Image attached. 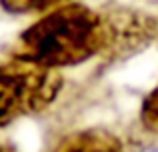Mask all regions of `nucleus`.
Listing matches in <instances>:
<instances>
[{
	"mask_svg": "<svg viewBox=\"0 0 158 152\" xmlns=\"http://www.w3.org/2000/svg\"><path fill=\"white\" fill-rule=\"evenodd\" d=\"M140 120L150 132L158 134V86L144 98L140 108Z\"/></svg>",
	"mask_w": 158,
	"mask_h": 152,
	"instance_id": "obj_5",
	"label": "nucleus"
},
{
	"mask_svg": "<svg viewBox=\"0 0 158 152\" xmlns=\"http://www.w3.org/2000/svg\"><path fill=\"white\" fill-rule=\"evenodd\" d=\"M66 4V0H0V6L10 14H42Z\"/></svg>",
	"mask_w": 158,
	"mask_h": 152,
	"instance_id": "obj_4",
	"label": "nucleus"
},
{
	"mask_svg": "<svg viewBox=\"0 0 158 152\" xmlns=\"http://www.w3.org/2000/svg\"><path fill=\"white\" fill-rule=\"evenodd\" d=\"M62 76L56 68L12 56L0 64V126L42 112L56 100Z\"/></svg>",
	"mask_w": 158,
	"mask_h": 152,
	"instance_id": "obj_2",
	"label": "nucleus"
},
{
	"mask_svg": "<svg viewBox=\"0 0 158 152\" xmlns=\"http://www.w3.org/2000/svg\"><path fill=\"white\" fill-rule=\"evenodd\" d=\"M0 152H4V148H2V146H0Z\"/></svg>",
	"mask_w": 158,
	"mask_h": 152,
	"instance_id": "obj_6",
	"label": "nucleus"
},
{
	"mask_svg": "<svg viewBox=\"0 0 158 152\" xmlns=\"http://www.w3.org/2000/svg\"><path fill=\"white\" fill-rule=\"evenodd\" d=\"M52 152H122V144L108 130L88 128L64 136Z\"/></svg>",
	"mask_w": 158,
	"mask_h": 152,
	"instance_id": "obj_3",
	"label": "nucleus"
},
{
	"mask_svg": "<svg viewBox=\"0 0 158 152\" xmlns=\"http://www.w3.org/2000/svg\"><path fill=\"white\" fill-rule=\"evenodd\" d=\"M108 20L80 2H66L46 12L18 36L12 56L46 68L74 66L108 46Z\"/></svg>",
	"mask_w": 158,
	"mask_h": 152,
	"instance_id": "obj_1",
	"label": "nucleus"
}]
</instances>
